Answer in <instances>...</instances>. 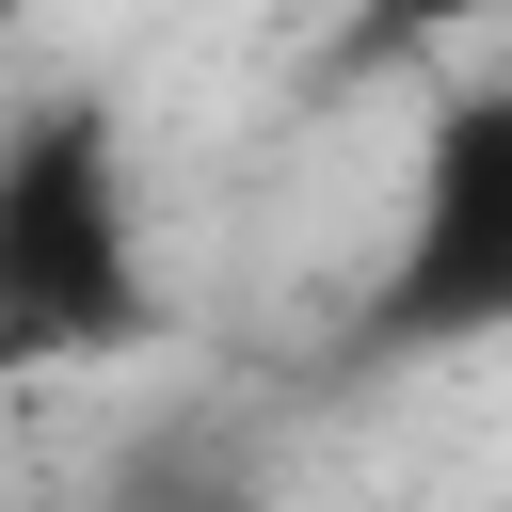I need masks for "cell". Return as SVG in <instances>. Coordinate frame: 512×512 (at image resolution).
<instances>
[{"instance_id": "6da1fadb", "label": "cell", "mask_w": 512, "mask_h": 512, "mask_svg": "<svg viewBox=\"0 0 512 512\" xmlns=\"http://www.w3.org/2000/svg\"><path fill=\"white\" fill-rule=\"evenodd\" d=\"M160 336L144 288V176L112 96H16L0 112V368H112Z\"/></svg>"}, {"instance_id": "7a4b0ae2", "label": "cell", "mask_w": 512, "mask_h": 512, "mask_svg": "<svg viewBox=\"0 0 512 512\" xmlns=\"http://www.w3.org/2000/svg\"><path fill=\"white\" fill-rule=\"evenodd\" d=\"M496 320H512V80H448L432 160H416V224H400L352 352L416 368V352H480Z\"/></svg>"}, {"instance_id": "3957f363", "label": "cell", "mask_w": 512, "mask_h": 512, "mask_svg": "<svg viewBox=\"0 0 512 512\" xmlns=\"http://www.w3.org/2000/svg\"><path fill=\"white\" fill-rule=\"evenodd\" d=\"M96 512H256V464H240L224 432L176 416V432H144V448L96 480Z\"/></svg>"}, {"instance_id": "277c9868", "label": "cell", "mask_w": 512, "mask_h": 512, "mask_svg": "<svg viewBox=\"0 0 512 512\" xmlns=\"http://www.w3.org/2000/svg\"><path fill=\"white\" fill-rule=\"evenodd\" d=\"M480 16H512V0H352V16H336V80H368V64H416V48L480 32Z\"/></svg>"}]
</instances>
